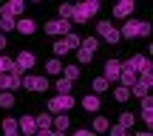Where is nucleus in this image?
<instances>
[{"mask_svg":"<svg viewBox=\"0 0 153 136\" xmlns=\"http://www.w3.org/2000/svg\"><path fill=\"white\" fill-rule=\"evenodd\" d=\"M125 20H128V23L119 28V34H122L125 40H133V37H148V34H150V23H148V20H131V17H125Z\"/></svg>","mask_w":153,"mask_h":136,"instance_id":"f257e3e1","label":"nucleus"},{"mask_svg":"<svg viewBox=\"0 0 153 136\" xmlns=\"http://www.w3.org/2000/svg\"><path fill=\"white\" fill-rule=\"evenodd\" d=\"M97 37L105 40V43H111V45H116L122 40V34H119V28H116L111 20H99L97 23Z\"/></svg>","mask_w":153,"mask_h":136,"instance_id":"f03ea898","label":"nucleus"},{"mask_svg":"<svg viewBox=\"0 0 153 136\" xmlns=\"http://www.w3.org/2000/svg\"><path fill=\"white\" fill-rule=\"evenodd\" d=\"M20 88H26V91H34V94H43V91H48V77L26 74V77H20Z\"/></svg>","mask_w":153,"mask_h":136,"instance_id":"7ed1b4c3","label":"nucleus"},{"mask_svg":"<svg viewBox=\"0 0 153 136\" xmlns=\"http://www.w3.org/2000/svg\"><path fill=\"white\" fill-rule=\"evenodd\" d=\"M74 105H76V99L71 97V94H57V97L48 99V111H51V114H62V111H68V114H71Z\"/></svg>","mask_w":153,"mask_h":136,"instance_id":"20e7f679","label":"nucleus"},{"mask_svg":"<svg viewBox=\"0 0 153 136\" xmlns=\"http://www.w3.org/2000/svg\"><path fill=\"white\" fill-rule=\"evenodd\" d=\"M68 128H71V116H68V111H62V114H51V133H68Z\"/></svg>","mask_w":153,"mask_h":136,"instance_id":"39448f33","label":"nucleus"},{"mask_svg":"<svg viewBox=\"0 0 153 136\" xmlns=\"http://www.w3.org/2000/svg\"><path fill=\"white\" fill-rule=\"evenodd\" d=\"M65 31H71V20H62V17H57V20H48V23H45V34L62 37Z\"/></svg>","mask_w":153,"mask_h":136,"instance_id":"423d86ee","label":"nucleus"},{"mask_svg":"<svg viewBox=\"0 0 153 136\" xmlns=\"http://www.w3.org/2000/svg\"><path fill=\"white\" fill-rule=\"evenodd\" d=\"M14 65H17L20 74H23V71H31L34 65H37V57H34L31 51H20V54L14 57Z\"/></svg>","mask_w":153,"mask_h":136,"instance_id":"0eeeda50","label":"nucleus"},{"mask_svg":"<svg viewBox=\"0 0 153 136\" xmlns=\"http://www.w3.org/2000/svg\"><path fill=\"white\" fill-rule=\"evenodd\" d=\"M122 65L133 68L136 74H139V71H153V68H150V60H148V57H142V54H133V57H128V60L122 62Z\"/></svg>","mask_w":153,"mask_h":136,"instance_id":"6e6552de","label":"nucleus"},{"mask_svg":"<svg viewBox=\"0 0 153 136\" xmlns=\"http://www.w3.org/2000/svg\"><path fill=\"white\" fill-rule=\"evenodd\" d=\"M133 9H136V0H119V3L114 6V17L116 20H125V17L133 14Z\"/></svg>","mask_w":153,"mask_h":136,"instance_id":"1a4fd4ad","label":"nucleus"},{"mask_svg":"<svg viewBox=\"0 0 153 136\" xmlns=\"http://www.w3.org/2000/svg\"><path fill=\"white\" fill-rule=\"evenodd\" d=\"M142 99V114H139V119L148 125V131H150V125H153V99H150V94H145V97H139Z\"/></svg>","mask_w":153,"mask_h":136,"instance_id":"9d476101","label":"nucleus"},{"mask_svg":"<svg viewBox=\"0 0 153 136\" xmlns=\"http://www.w3.org/2000/svg\"><path fill=\"white\" fill-rule=\"evenodd\" d=\"M14 28H17L20 34H26V37H31V34L37 31V23H34L31 17H23V14H20V20H14Z\"/></svg>","mask_w":153,"mask_h":136,"instance_id":"9b49d317","label":"nucleus"},{"mask_svg":"<svg viewBox=\"0 0 153 136\" xmlns=\"http://www.w3.org/2000/svg\"><path fill=\"white\" fill-rule=\"evenodd\" d=\"M119 71H122V62L119 60H108V62H105V80H108V82H116V77H119Z\"/></svg>","mask_w":153,"mask_h":136,"instance_id":"f8f14e48","label":"nucleus"},{"mask_svg":"<svg viewBox=\"0 0 153 136\" xmlns=\"http://www.w3.org/2000/svg\"><path fill=\"white\" fill-rule=\"evenodd\" d=\"M34 125H37V133H45V136H48L51 133V111H48V114L34 116Z\"/></svg>","mask_w":153,"mask_h":136,"instance_id":"ddd939ff","label":"nucleus"},{"mask_svg":"<svg viewBox=\"0 0 153 136\" xmlns=\"http://www.w3.org/2000/svg\"><path fill=\"white\" fill-rule=\"evenodd\" d=\"M76 6L82 9V14H85L88 20H91V17L99 11V0H76Z\"/></svg>","mask_w":153,"mask_h":136,"instance_id":"4468645a","label":"nucleus"},{"mask_svg":"<svg viewBox=\"0 0 153 136\" xmlns=\"http://www.w3.org/2000/svg\"><path fill=\"white\" fill-rule=\"evenodd\" d=\"M99 105H102V102H99V97H97V94H85V97H82V108H85L88 114H97V111H99Z\"/></svg>","mask_w":153,"mask_h":136,"instance_id":"2eb2a0df","label":"nucleus"},{"mask_svg":"<svg viewBox=\"0 0 153 136\" xmlns=\"http://www.w3.org/2000/svg\"><path fill=\"white\" fill-rule=\"evenodd\" d=\"M17 128H20V133H37V125H34V116H20L17 119Z\"/></svg>","mask_w":153,"mask_h":136,"instance_id":"dca6fc26","label":"nucleus"},{"mask_svg":"<svg viewBox=\"0 0 153 136\" xmlns=\"http://www.w3.org/2000/svg\"><path fill=\"white\" fill-rule=\"evenodd\" d=\"M3 133H6V136H17V133H20L14 116H6V119H3Z\"/></svg>","mask_w":153,"mask_h":136,"instance_id":"f3484780","label":"nucleus"},{"mask_svg":"<svg viewBox=\"0 0 153 136\" xmlns=\"http://www.w3.org/2000/svg\"><path fill=\"white\" fill-rule=\"evenodd\" d=\"M108 88H111V82L105 80V77H94V82H91V91L94 94H105Z\"/></svg>","mask_w":153,"mask_h":136,"instance_id":"a211bd4d","label":"nucleus"},{"mask_svg":"<svg viewBox=\"0 0 153 136\" xmlns=\"http://www.w3.org/2000/svg\"><path fill=\"white\" fill-rule=\"evenodd\" d=\"M119 125L131 131V128L136 125V114H131V111H122V114H119Z\"/></svg>","mask_w":153,"mask_h":136,"instance_id":"6ab92c4d","label":"nucleus"},{"mask_svg":"<svg viewBox=\"0 0 153 136\" xmlns=\"http://www.w3.org/2000/svg\"><path fill=\"white\" fill-rule=\"evenodd\" d=\"M114 99L116 102H128V99H131V88L128 85H116L114 88Z\"/></svg>","mask_w":153,"mask_h":136,"instance_id":"aec40b11","label":"nucleus"},{"mask_svg":"<svg viewBox=\"0 0 153 136\" xmlns=\"http://www.w3.org/2000/svg\"><path fill=\"white\" fill-rule=\"evenodd\" d=\"M108 125H111V122L105 119V116H94V125H91V131H94V133H105V131H108Z\"/></svg>","mask_w":153,"mask_h":136,"instance_id":"412c9836","label":"nucleus"},{"mask_svg":"<svg viewBox=\"0 0 153 136\" xmlns=\"http://www.w3.org/2000/svg\"><path fill=\"white\" fill-rule=\"evenodd\" d=\"M62 43L68 45V51H74V48H79V37H76L74 31H65V34H62Z\"/></svg>","mask_w":153,"mask_h":136,"instance_id":"4be33fe9","label":"nucleus"},{"mask_svg":"<svg viewBox=\"0 0 153 136\" xmlns=\"http://www.w3.org/2000/svg\"><path fill=\"white\" fill-rule=\"evenodd\" d=\"M57 94H71V88H74V80H68V77H62V80H57Z\"/></svg>","mask_w":153,"mask_h":136,"instance_id":"5701e85b","label":"nucleus"},{"mask_svg":"<svg viewBox=\"0 0 153 136\" xmlns=\"http://www.w3.org/2000/svg\"><path fill=\"white\" fill-rule=\"evenodd\" d=\"M145 94H150V85H145V82H133L131 85V97H145Z\"/></svg>","mask_w":153,"mask_h":136,"instance_id":"b1692460","label":"nucleus"},{"mask_svg":"<svg viewBox=\"0 0 153 136\" xmlns=\"http://www.w3.org/2000/svg\"><path fill=\"white\" fill-rule=\"evenodd\" d=\"M62 71V62H60V57H51L48 62H45V74H60Z\"/></svg>","mask_w":153,"mask_h":136,"instance_id":"393cba45","label":"nucleus"},{"mask_svg":"<svg viewBox=\"0 0 153 136\" xmlns=\"http://www.w3.org/2000/svg\"><path fill=\"white\" fill-rule=\"evenodd\" d=\"M79 45H82V48H88V51H94V54H97V48H99V37H85V40H79Z\"/></svg>","mask_w":153,"mask_h":136,"instance_id":"a878e982","label":"nucleus"},{"mask_svg":"<svg viewBox=\"0 0 153 136\" xmlns=\"http://www.w3.org/2000/svg\"><path fill=\"white\" fill-rule=\"evenodd\" d=\"M74 51H76V62H91L94 60V51L82 48V45H79V48H74Z\"/></svg>","mask_w":153,"mask_h":136,"instance_id":"bb28decb","label":"nucleus"},{"mask_svg":"<svg viewBox=\"0 0 153 136\" xmlns=\"http://www.w3.org/2000/svg\"><path fill=\"white\" fill-rule=\"evenodd\" d=\"M14 102H17V99H14V94H9V91H6V94H0V108H14Z\"/></svg>","mask_w":153,"mask_h":136,"instance_id":"cd10ccee","label":"nucleus"},{"mask_svg":"<svg viewBox=\"0 0 153 136\" xmlns=\"http://www.w3.org/2000/svg\"><path fill=\"white\" fill-rule=\"evenodd\" d=\"M60 74H62V77H68V80H76V77H79V65H62Z\"/></svg>","mask_w":153,"mask_h":136,"instance_id":"c85d7f7f","label":"nucleus"},{"mask_svg":"<svg viewBox=\"0 0 153 136\" xmlns=\"http://www.w3.org/2000/svg\"><path fill=\"white\" fill-rule=\"evenodd\" d=\"M14 20H17V17H0V31H11V28H14Z\"/></svg>","mask_w":153,"mask_h":136,"instance_id":"c756f323","label":"nucleus"},{"mask_svg":"<svg viewBox=\"0 0 153 136\" xmlns=\"http://www.w3.org/2000/svg\"><path fill=\"white\" fill-rule=\"evenodd\" d=\"M51 48H54V57H65V54H68V45L62 43V40H57V43L51 45Z\"/></svg>","mask_w":153,"mask_h":136,"instance_id":"7c9ffc66","label":"nucleus"},{"mask_svg":"<svg viewBox=\"0 0 153 136\" xmlns=\"http://www.w3.org/2000/svg\"><path fill=\"white\" fill-rule=\"evenodd\" d=\"M71 11H74V3H62L60 6V17L62 20H71Z\"/></svg>","mask_w":153,"mask_h":136,"instance_id":"2f4dec72","label":"nucleus"},{"mask_svg":"<svg viewBox=\"0 0 153 136\" xmlns=\"http://www.w3.org/2000/svg\"><path fill=\"white\" fill-rule=\"evenodd\" d=\"M105 133H111V136H125L128 128H122V125H108V131H105Z\"/></svg>","mask_w":153,"mask_h":136,"instance_id":"473e14b6","label":"nucleus"},{"mask_svg":"<svg viewBox=\"0 0 153 136\" xmlns=\"http://www.w3.org/2000/svg\"><path fill=\"white\" fill-rule=\"evenodd\" d=\"M9 3H11V9H14V14L20 17V14H23V9H26V0H9Z\"/></svg>","mask_w":153,"mask_h":136,"instance_id":"72a5a7b5","label":"nucleus"},{"mask_svg":"<svg viewBox=\"0 0 153 136\" xmlns=\"http://www.w3.org/2000/svg\"><path fill=\"white\" fill-rule=\"evenodd\" d=\"M0 17H17L14 9H11V3H3V6H0Z\"/></svg>","mask_w":153,"mask_h":136,"instance_id":"f704fd0d","label":"nucleus"},{"mask_svg":"<svg viewBox=\"0 0 153 136\" xmlns=\"http://www.w3.org/2000/svg\"><path fill=\"white\" fill-rule=\"evenodd\" d=\"M74 133H76V136H88V133H94V131H91V128H76Z\"/></svg>","mask_w":153,"mask_h":136,"instance_id":"c9c22d12","label":"nucleus"},{"mask_svg":"<svg viewBox=\"0 0 153 136\" xmlns=\"http://www.w3.org/2000/svg\"><path fill=\"white\" fill-rule=\"evenodd\" d=\"M0 48H6V34L0 31Z\"/></svg>","mask_w":153,"mask_h":136,"instance_id":"e433bc0d","label":"nucleus"},{"mask_svg":"<svg viewBox=\"0 0 153 136\" xmlns=\"http://www.w3.org/2000/svg\"><path fill=\"white\" fill-rule=\"evenodd\" d=\"M31 3H40V0H31Z\"/></svg>","mask_w":153,"mask_h":136,"instance_id":"4c0bfd02","label":"nucleus"},{"mask_svg":"<svg viewBox=\"0 0 153 136\" xmlns=\"http://www.w3.org/2000/svg\"><path fill=\"white\" fill-rule=\"evenodd\" d=\"M74 3H76V0H74Z\"/></svg>","mask_w":153,"mask_h":136,"instance_id":"58836bf2","label":"nucleus"}]
</instances>
